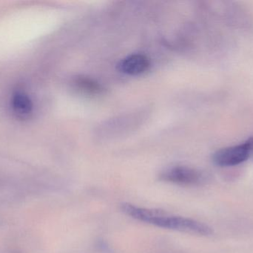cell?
Segmentation results:
<instances>
[{
	"mask_svg": "<svg viewBox=\"0 0 253 253\" xmlns=\"http://www.w3.org/2000/svg\"><path fill=\"white\" fill-rule=\"evenodd\" d=\"M120 208L127 216L155 227L196 236L212 234V228L209 226L191 218L171 215L159 209L140 207L129 203H122Z\"/></svg>",
	"mask_w": 253,
	"mask_h": 253,
	"instance_id": "6da1fadb",
	"label": "cell"
},
{
	"mask_svg": "<svg viewBox=\"0 0 253 253\" xmlns=\"http://www.w3.org/2000/svg\"><path fill=\"white\" fill-rule=\"evenodd\" d=\"M253 154V138H251L243 144L215 152L212 156V161L221 167L235 166L247 161Z\"/></svg>",
	"mask_w": 253,
	"mask_h": 253,
	"instance_id": "7a4b0ae2",
	"label": "cell"
},
{
	"mask_svg": "<svg viewBox=\"0 0 253 253\" xmlns=\"http://www.w3.org/2000/svg\"><path fill=\"white\" fill-rule=\"evenodd\" d=\"M159 178L164 182L182 186V187H194L201 185L205 181V175L200 171L190 166H169L164 169Z\"/></svg>",
	"mask_w": 253,
	"mask_h": 253,
	"instance_id": "3957f363",
	"label": "cell"
},
{
	"mask_svg": "<svg viewBox=\"0 0 253 253\" xmlns=\"http://www.w3.org/2000/svg\"><path fill=\"white\" fill-rule=\"evenodd\" d=\"M150 66V60L145 55L134 53L120 61L119 69L129 75H139L147 71Z\"/></svg>",
	"mask_w": 253,
	"mask_h": 253,
	"instance_id": "277c9868",
	"label": "cell"
},
{
	"mask_svg": "<svg viewBox=\"0 0 253 253\" xmlns=\"http://www.w3.org/2000/svg\"><path fill=\"white\" fill-rule=\"evenodd\" d=\"M10 108L18 118L27 119L34 112V102L27 92L16 91L10 98Z\"/></svg>",
	"mask_w": 253,
	"mask_h": 253,
	"instance_id": "5b68a950",
	"label": "cell"
},
{
	"mask_svg": "<svg viewBox=\"0 0 253 253\" xmlns=\"http://www.w3.org/2000/svg\"><path fill=\"white\" fill-rule=\"evenodd\" d=\"M74 86L78 90L90 95H99L103 92L102 86L93 79L87 77H77L74 80Z\"/></svg>",
	"mask_w": 253,
	"mask_h": 253,
	"instance_id": "8992f818",
	"label": "cell"
}]
</instances>
